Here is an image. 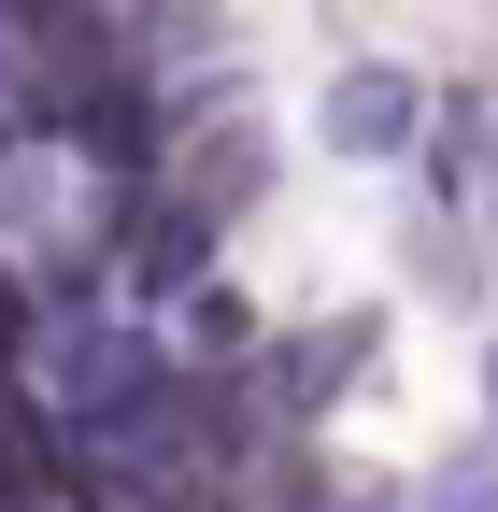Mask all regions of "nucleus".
<instances>
[{
	"label": "nucleus",
	"instance_id": "f257e3e1",
	"mask_svg": "<svg viewBox=\"0 0 498 512\" xmlns=\"http://www.w3.org/2000/svg\"><path fill=\"white\" fill-rule=\"evenodd\" d=\"M427 114H442V100H427L399 57H356V72L328 86V157H356V171H413V157H427Z\"/></svg>",
	"mask_w": 498,
	"mask_h": 512
},
{
	"label": "nucleus",
	"instance_id": "f03ea898",
	"mask_svg": "<svg viewBox=\"0 0 498 512\" xmlns=\"http://www.w3.org/2000/svg\"><path fill=\"white\" fill-rule=\"evenodd\" d=\"M399 512H498V441H470V456H442V470H413Z\"/></svg>",
	"mask_w": 498,
	"mask_h": 512
},
{
	"label": "nucleus",
	"instance_id": "7ed1b4c3",
	"mask_svg": "<svg viewBox=\"0 0 498 512\" xmlns=\"http://www.w3.org/2000/svg\"><path fill=\"white\" fill-rule=\"evenodd\" d=\"M484 441H498V328H484Z\"/></svg>",
	"mask_w": 498,
	"mask_h": 512
}]
</instances>
